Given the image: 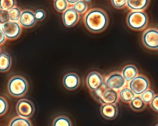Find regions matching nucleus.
Here are the masks:
<instances>
[{
	"label": "nucleus",
	"mask_w": 158,
	"mask_h": 126,
	"mask_svg": "<svg viewBox=\"0 0 158 126\" xmlns=\"http://www.w3.org/2000/svg\"><path fill=\"white\" fill-rule=\"evenodd\" d=\"M109 22L107 14L99 8H93L88 10L83 18V23L86 28L94 33L103 32L107 27Z\"/></svg>",
	"instance_id": "obj_1"
},
{
	"label": "nucleus",
	"mask_w": 158,
	"mask_h": 126,
	"mask_svg": "<svg viewBox=\"0 0 158 126\" xmlns=\"http://www.w3.org/2000/svg\"><path fill=\"white\" fill-rule=\"evenodd\" d=\"M28 90V83L25 78L20 75H14L10 78L7 83L9 94L15 98L23 96Z\"/></svg>",
	"instance_id": "obj_2"
},
{
	"label": "nucleus",
	"mask_w": 158,
	"mask_h": 126,
	"mask_svg": "<svg viewBox=\"0 0 158 126\" xmlns=\"http://www.w3.org/2000/svg\"><path fill=\"white\" fill-rule=\"evenodd\" d=\"M126 22L131 30L139 31L146 27L148 17L144 10H131L127 14Z\"/></svg>",
	"instance_id": "obj_3"
},
{
	"label": "nucleus",
	"mask_w": 158,
	"mask_h": 126,
	"mask_svg": "<svg viewBox=\"0 0 158 126\" xmlns=\"http://www.w3.org/2000/svg\"><path fill=\"white\" fill-rule=\"evenodd\" d=\"M22 27L19 22L9 20L1 24L0 30L2 31L7 40H14L20 37L22 33Z\"/></svg>",
	"instance_id": "obj_4"
},
{
	"label": "nucleus",
	"mask_w": 158,
	"mask_h": 126,
	"mask_svg": "<svg viewBox=\"0 0 158 126\" xmlns=\"http://www.w3.org/2000/svg\"><path fill=\"white\" fill-rule=\"evenodd\" d=\"M150 83L147 77L138 75L131 81L128 82V87L133 91L136 96H140L149 88Z\"/></svg>",
	"instance_id": "obj_5"
},
{
	"label": "nucleus",
	"mask_w": 158,
	"mask_h": 126,
	"mask_svg": "<svg viewBox=\"0 0 158 126\" xmlns=\"http://www.w3.org/2000/svg\"><path fill=\"white\" fill-rule=\"evenodd\" d=\"M104 82L107 86L111 89L119 91L125 87L127 81L120 72H113L104 78Z\"/></svg>",
	"instance_id": "obj_6"
},
{
	"label": "nucleus",
	"mask_w": 158,
	"mask_h": 126,
	"mask_svg": "<svg viewBox=\"0 0 158 126\" xmlns=\"http://www.w3.org/2000/svg\"><path fill=\"white\" fill-rule=\"evenodd\" d=\"M142 42L148 49H158V30L156 28L146 30L142 35Z\"/></svg>",
	"instance_id": "obj_7"
},
{
	"label": "nucleus",
	"mask_w": 158,
	"mask_h": 126,
	"mask_svg": "<svg viewBox=\"0 0 158 126\" xmlns=\"http://www.w3.org/2000/svg\"><path fill=\"white\" fill-rule=\"evenodd\" d=\"M15 109L18 116L28 119L31 117L35 111L34 104L27 99L19 100L17 103Z\"/></svg>",
	"instance_id": "obj_8"
},
{
	"label": "nucleus",
	"mask_w": 158,
	"mask_h": 126,
	"mask_svg": "<svg viewBox=\"0 0 158 126\" xmlns=\"http://www.w3.org/2000/svg\"><path fill=\"white\" fill-rule=\"evenodd\" d=\"M62 19L64 25L70 28L75 26L78 23L80 19V15L73 7H69L63 12Z\"/></svg>",
	"instance_id": "obj_9"
},
{
	"label": "nucleus",
	"mask_w": 158,
	"mask_h": 126,
	"mask_svg": "<svg viewBox=\"0 0 158 126\" xmlns=\"http://www.w3.org/2000/svg\"><path fill=\"white\" fill-rule=\"evenodd\" d=\"M104 83V77L96 71H93L89 72L86 78V86L90 91H94L98 89Z\"/></svg>",
	"instance_id": "obj_10"
},
{
	"label": "nucleus",
	"mask_w": 158,
	"mask_h": 126,
	"mask_svg": "<svg viewBox=\"0 0 158 126\" xmlns=\"http://www.w3.org/2000/svg\"><path fill=\"white\" fill-rule=\"evenodd\" d=\"M64 86L68 90H74L78 88L80 84L79 76L75 72L66 74L62 79Z\"/></svg>",
	"instance_id": "obj_11"
},
{
	"label": "nucleus",
	"mask_w": 158,
	"mask_h": 126,
	"mask_svg": "<svg viewBox=\"0 0 158 126\" xmlns=\"http://www.w3.org/2000/svg\"><path fill=\"white\" fill-rule=\"evenodd\" d=\"M36 21L35 13L31 10L25 9L22 12L19 22L22 27L30 28L35 26Z\"/></svg>",
	"instance_id": "obj_12"
},
{
	"label": "nucleus",
	"mask_w": 158,
	"mask_h": 126,
	"mask_svg": "<svg viewBox=\"0 0 158 126\" xmlns=\"http://www.w3.org/2000/svg\"><path fill=\"white\" fill-rule=\"evenodd\" d=\"M100 112L104 119L107 120H114L117 116L118 108L115 104H102L100 107Z\"/></svg>",
	"instance_id": "obj_13"
},
{
	"label": "nucleus",
	"mask_w": 158,
	"mask_h": 126,
	"mask_svg": "<svg viewBox=\"0 0 158 126\" xmlns=\"http://www.w3.org/2000/svg\"><path fill=\"white\" fill-rule=\"evenodd\" d=\"M119 99L118 92L115 90L108 88L103 94L99 100V103L102 104H115Z\"/></svg>",
	"instance_id": "obj_14"
},
{
	"label": "nucleus",
	"mask_w": 158,
	"mask_h": 126,
	"mask_svg": "<svg viewBox=\"0 0 158 126\" xmlns=\"http://www.w3.org/2000/svg\"><path fill=\"white\" fill-rule=\"evenodd\" d=\"M121 73L127 82H130L138 75V70L136 67L132 64L125 65L122 69Z\"/></svg>",
	"instance_id": "obj_15"
},
{
	"label": "nucleus",
	"mask_w": 158,
	"mask_h": 126,
	"mask_svg": "<svg viewBox=\"0 0 158 126\" xmlns=\"http://www.w3.org/2000/svg\"><path fill=\"white\" fill-rule=\"evenodd\" d=\"M149 3L150 0H127V6L131 10H144Z\"/></svg>",
	"instance_id": "obj_16"
},
{
	"label": "nucleus",
	"mask_w": 158,
	"mask_h": 126,
	"mask_svg": "<svg viewBox=\"0 0 158 126\" xmlns=\"http://www.w3.org/2000/svg\"><path fill=\"white\" fill-rule=\"evenodd\" d=\"M12 58L6 52H1L0 54V71L6 72L11 67Z\"/></svg>",
	"instance_id": "obj_17"
},
{
	"label": "nucleus",
	"mask_w": 158,
	"mask_h": 126,
	"mask_svg": "<svg viewBox=\"0 0 158 126\" xmlns=\"http://www.w3.org/2000/svg\"><path fill=\"white\" fill-rule=\"evenodd\" d=\"M118 96L119 99L126 103H130L136 97V94L128 86H125L120 90Z\"/></svg>",
	"instance_id": "obj_18"
},
{
	"label": "nucleus",
	"mask_w": 158,
	"mask_h": 126,
	"mask_svg": "<svg viewBox=\"0 0 158 126\" xmlns=\"http://www.w3.org/2000/svg\"><path fill=\"white\" fill-rule=\"evenodd\" d=\"M129 105L130 108L136 112L142 111L146 107V104L143 101L140 96H136V97L129 103Z\"/></svg>",
	"instance_id": "obj_19"
},
{
	"label": "nucleus",
	"mask_w": 158,
	"mask_h": 126,
	"mask_svg": "<svg viewBox=\"0 0 158 126\" xmlns=\"http://www.w3.org/2000/svg\"><path fill=\"white\" fill-rule=\"evenodd\" d=\"M8 126H32V124L28 118L18 116L13 117L10 120Z\"/></svg>",
	"instance_id": "obj_20"
},
{
	"label": "nucleus",
	"mask_w": 158,
	"mask_h": 126,
	"mask_svg": "<svg viewBox=\"0 0 158 126\" xmlns=\"http://www.w3.org/2000/svg\"><path fill=\"white\" fill-rule=\"evenodd\" d=\"M52 126H72L70 119L65 116H59L54 118Z\"/></svg>",
	"instance_id": "obj_21"
},
{
	"label": "nucleus",
	"mask_w": 158,
	"mask_h": 126,
	"mask_svg": "<svg viewBox=\"0 0 158 126\" xmlns=\"http://www.w3.org/2000/svg\"><path fill=\"white\" fill-rule=\"evenodd\" d=\"M109 88V87L107 86V85L105 83V82L98 89L94 90V91H90L92 97L98 102H99V100L102 96L103 95L104 93Z\"/></svg>",
	"instance_id": "obj_22"
},
{
	"label": "nucleus",
	"mask_w": 158,
	"mask_h": 126,
	"mask_svg": "<svg viewBox=\"0 0 158 126\" xmlns=\"http://www.w3.org/2000/svg\"><path fill=\"white\" fill-rule=\"evenodd\" d=\"M9 15V20L13 22H19L22 12L18 7H14L8 10Z\"/></svg>",
	"instance_id": "obj_23"
},
{
	"label": "nucleus",
	"mask_w": 158,
	"mask_h": 126,
	"mask_svg": "<svg viewBox=\"0 0 158 126\" xmlns=\"http://www.w3.org/2000/svg\"><path fill=\"white\" fill-rule=\"evenodd\" d=\"M54 7L59 12H64L68 8L69 3L66 0H54Z\"/></svg>",
	"instance_id": "obj_24"
},
{
	"label": "nucleus",
	"mask_w": 158,
	"mask_h": 126,
	"mask_svg": "<svg viewBox=\"0 0 158 126\" xmlns=\"http://www.w3.org/2000/svg\"><path fill=\"white\" fill-rule=\"evenodd\" d=\"M73 7L79 14H83L86 12L88 9V4H86L83 0H80L73 4Z\"/></svg>",
	"instance_id": "obj_25"
},
{
	"label": "nucleus",
	"mask_w": 158,
	"mask_h": 126,
	"mask_svg": "<svg viewBox=\"0 0 158 126\" xmlns=\"http://www.w3.org/2000/svg\"><path fill=\"white\" fill-rule=\"evenodd\" d=\"M155 95L156 94L154 91L152 90L149 88L146 91H144L143 94H141L140 95V97L143 100V101L147 104H150V103L151 102V101L152 100Z\"/></svg>",
	"instance_id": "obj_26"
},
{
	"label": "nucleus",
	"mask_w": 158,
	"mask_h": 126,
	"mask_svg": "<svg viewBox=\"0 0 158 126\" xmlns=\"http://www.w3.org/2000/svg\"><path fill=\"white\" fill-rule=\"evenodd\" d=\"M15 0H0V9L2 10H9L15 7Z\"/></svg>",
	"instance_id": "obj_27"
},
{
	"label": "nucleus",
	"mask_w": 158,
	"mask_h": 126,
	"mask_svg": "<svg viewBox=\"0 0 158 126\" xmlns=\"http://www.w3.org/2000/svg\"><path fill=\"white\" fill-rule=\"evenodd\" d=\"M0 116H2L4 115L8 109V103L6 98L2 96L0 98Z\"/></svg>",
	"instance_id": "obj_28"
},
{
	"label": "nucleus",
	"mask_w": 158,
	"mask_h": 126,
	"mask_svg": "<svg viewBox=\"0 0 158 126\" xmlns=\"http://www.w3.org/2000/svg\"><path fill=\"white\" fill-rule=\"evenodd\" d=\"M112 5L115 9H123L127 6V0H111Z\"/></svg>",
	"instance_id": "obj_29"
},
{
	"label": "nucleus",
	"mask_w": 158,
	"mask_h": 126,
	"mask_svg": "<svg viewBox=\"0 0 158 126\" xmlns=\"http://www.w3.org/2000/svg\"><path fill=\"white\" fill-rule=\"evenodd\" d=\"M9 15L8 10H0V23L3 24L8 21H9Z\"/></svg>",
	"instance_id": "obj_30"
},
{
	"label": "nucleus",
	"mask_w": 158,
	"mask_h": 126,
	"mask_svg": "<svg viewBox=\"0 0 158 126\" xmlns=\"http://www.w3.org/2000/svg\"><path fill=\"white\" fill-rule=\"evenodd\" d=\"M35 15L37 21L43 20L46 17V12L43 9H38L35 11Z\"/></svg>",
	"instance_id": "obj_31"
},
{
	"label": "nucleus",
	"mask_w": 158,
	"mask_h": 126,
	"mask_svg": "<svg viewBox=\"0 0 158 126\" xmlns=\"http://www.w3.org/2000/svg\"><path fill=\"white\" fill-rule=\"evenodd\" d=\"M150 107L156 112H158V94H156L150 103Z\"/></svg>",
	"instance_id": "obj_32"
},
{
	"label": "nucleus",
	"mask_w": 158,
	"mask_h": 126,
	"mask_svg": "<svg viewBox=\"0 0 158 126\" xmlns=\"http://www.w3.org/2000/svg\"><path fill=\"white\" fill-rule=\"evenodd\" d=\"M0 33H1V40H0V43H1V45H2L4 43H5V41H6V36H5V35L4 34V33L2 32V30H0Z\"/></svg>",
	"instance_id": "obj_33"
},
{
	"label": "nucleus",
	"mask_w": 158,
	"mask_h": 126,
	"mask_svg": "<svg viewBox=\"0 0 158 126\" xmlns=\"http://www.w3.org/2000/svg\"><path fill=\"white\" fill-rule=\"evenodd\" d=\"M66 1L69 4H73V5L74 4H75L77 2H78L80 0H66Z\"/></svg>",
	"instance_id": "obj_34"
},
{
	"label": "nucleus",
	"mask_w": 158,
	"mask_h": 126,
	"mask_svg": "<svg viewBox=\"0 0 158 126\" xmlns=\"http://www.w3.org/2000/svg\"><path fill=\"white\" fill-rule=\"evenodd\" d=\"M86 4H89L90 2H91V0H83Z\"/></svg>",
	"instance_id": "obj_35"
},
{
	"label": "nucleus",
	"mask_w": 158,
	"mask_h": 126,
	"mask_svg": "<svg viewBox=\"0 0 158 126\" xmlns=\"http://www.w3.org/2000/svg\"><path fill=\"white\" fill-rule=\"evenodd\" d=\"M155 126H158V124H156Z\"/></svg>",
	"instance_id": "obj_36"
}]
</instances>
